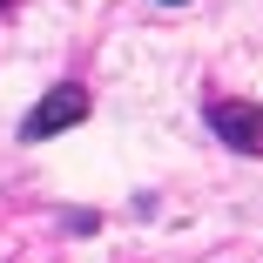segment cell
<instances>
[{"mask_svg":"<svg viewBox=\"0 0 263 263\" xmlns=\"http://www.w3.org/2000/svg\"><path fill=\"white\" fill-rule=\"evenodd\" d=\"M88 108H95V101H88V88H81V81H54V88H47L34 108L21 115V135H27V142L68 135V128H81V122H88Z\"/></svg>","mask_w":263,"mask_h":263,"instance_id":"cell-1","label":"cell"},{"mask_svg":"<svg viewBox=\"0 0 263 263\" xmlns=\"http://www.w3.org/2000/svg\"><path fill=\"white\" fill-rule=\"evenodd\" d=\"M209 128L243 155H263V108L256 101H209Z\"/></svg>","mask_w":263,"mask_h":263,"instance_id":"cell-2","label":"cell"},{"mask_svg":"<svg viewBox=\"0 0 263 263\" xmlns=\"http://www.w3.org/2000/svg\"><path fill=\"white\" fill-rule=\"evenodd\" d=\"M162 7H182V0H162Z\"/></svg>","mask_w":263,"mask_h":263,"instance_id":"cell-3","label":"cell"},{"mask_svg":"<svg viewBox=\"0 0 263 263\" xmlns=\"http://www.w3.org/2000/svg\"><path fill=\"white\" fill-rule=\"evenodd\" d=\"M0 7H7V0H0Z\"/></svg>","mask_w":263,"mask_h":263,"instance_id":"cell-4","label":"cell"}]
</instances>
